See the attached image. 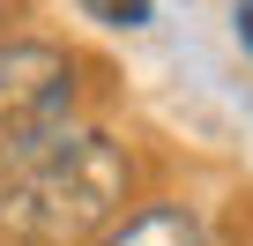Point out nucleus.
<instances>
[{
  "label": "nucleus",
  "instance_id": "nucleus-4",
  "mask_svg": "<svg viewBox=\"0 0 253 246\" xmlns=\"http://www.w3.org/2000/svg\"><path fill=\"white\" fill-rule=\"evenodd\" d=\"M89 23H112V30H142L149 23V0H82Z\"/></svg>",
  "mask_w": 253,
  "mask_h": 246
},
{
  "label": "nucleus",
  "instance_id": "nucleus-2",
  "mask_svg": "<svg viewBox=\"0 0 253 246\" xmlns=\"http://www.w3.org/2000/svg\"><path fill=\"white\" fill-rule=\"evenodd\" d=\"M75 52L67 45H38L15 38L0 52V164L23 157L30 142H45L52 127L75 119Z\"/></svg>",
  "mask_w": 253,
  "mask_h": 246
},
{
  "label": "nucleus",
  "instance_id": "nucleus-3",
  "mask_svg": "<svg viewBox=\"0 0 253 246\" xmlns=\"http://www.w3.org/2000/svg\"><path fill=\"white\" fill-rule=\"evenodd\" d=\"M97 246H209V231H201V216H186V209L157 201V209L119 216V224H112Z\"/></svg>",
  "mask_w": 253,
  "mask_h": 246
},
{
  "label": "nucleus",
  "instance_id": "nucleus-6",
  "mask_svg": "<svg viewBox=\"0 0 253 246\" xmlns=\"http://www.w3.org/2000/svg\"><path fill=\"white\" fill-rule=\"evenodd\" d=\"M15 23H23V0H0V52L15 45Z\"/></svg>",
  "mask_w": 253,
  "mask_h": 246
},
{
  "label": "nucleus",
  "instance_id": "nucleus-5",
  "mask_svg": "<svg viewBox=\"0 0 253 246\" xmlns=\"http://www.w3.org/2000/svg\"><path fill=\"white\" fill-rule=\"evenodd\" d=\"M231 30H238V45L253 52V0H231Z\"/></svg>",
  "mask_w": 253,
  "mask_h": 246
},
{
  "label": "nucleus",
  "instance_id": "nucleus-1",
  "mask_svg": "<svg viewBox=\"0 0 253 246\" xmlns=\"http://www.w3.org/2000/svg\"><path fill=\"white\" fill-rule=\"evenodd\" d=\"M134 194V157L97 127H52L0 164V231L15 246H82L119 224Z\"/></svg>",
  "mask_w": 253,
  "mask_h": 246
}]
</instances>
